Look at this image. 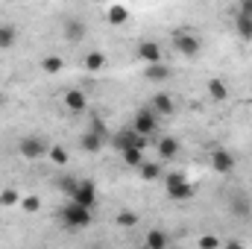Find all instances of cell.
I'll return each instance as SVG.
<instances>
[{
  "label": "cell",
  "instance_id": "obj_1",
  "mask_svg": "<svg viewBox=\"0 0 252 249\" xmlns=\"http://www.w3.org/2000/svg\"><path fill=\"white\" fill-rule=\"evenodd\" d=\"M91 220H94V211L85 208V205H79L76 199L64 202L62 208H59V223H62V229H67V232H82V229L91 226Z\"/></svg>",
  "mask_w": 252,
  "mask_h": 249
},
{
  "label": "cell",
  "instance_id": "obj_2",
  "mask_svg": "<svg viewBox=\"0 0 252 249\" xmlns=\"http://www.w3.org/2000/svg\"><path fill=\"white\" fill-rule=\"evenodd\" d=\"M164 187H167V196H170L173 202H188V199L196 196V187L188 182L185 173H170V176H164Z\"/></svg>",
  "mask_w": 252,
  "mask_h": 249
},
{
  "label": "cell",
  "instance_id": "obj_3",
  "mask_svg": "<svg viewBox=\"0 0 252 249\" xmlns=\"http://www.w3.org/2000/svg\"><path fill=\"white\" fill-rule=\"evenodd\" d=\"M47 141L41 138V135H24L21 141H18V153H21V158H27V161H38V158H44L47 156Z\"/></svg>",
  "mask_w": 252,
  "mask_h": 249
},
{
  "label": "cell",
  "instance_id": "obj_4",
  "mask_svg": "<svg viewBox=\"0 0 252 249\" xmlns=\"http://www.w3.org/2000/svg\"><path fill=\"white\" fill-rule=\"evenodd\" d=\"M132 129H135L138 135H144V138H153V135L158 132V115H156L150 106L138 109V115H135V121H132Z\"/></svg>",
  "mask_w": 252,
  "mask_h": 249
},
{
  "label": "cell",
  "instance_id": "obj_5",
  "mask_svg": "<svg viewBox=\"0 0 252 249\" xmlns=\"http://www.w3.org/2000/svg\"><path fill=\"white\" fill-rule=\"evenodd\" d=\"M173 47L185 56V59H196L199 53H202V41L193 35V32H173Z\"/></svg>",
  "mask_w": 252,
  "mask_h": 249
},
{
  "label": "cell",
  "instance_id": "obj_6",
  "mask_svg": "<svg viewBox=\"0 0 252 249\" xmlns=\"http://www.w3.org/2000/svg\"><path fill=\"white\" fill-rule=\"evenodd\" d=\"M70 199H76L79 205H85V208H97V199H100V193H97V185L91 182V179H79V185L73 190V196Z\"/></svg>",
  "mask_w": 252,
  "mask_h": 249
},
{
  "label": "cell",
  "instance_id": "obj_7",
  "mask_svg": "<svg viewBox=\"0 0 252 249\" xmlns=\"http://www.w3.org/2000/svg\"><path fill=\"white\" fill-rule=\"evenodd\" d=\"M112 147L121 153V150H126V147H144L147 150V138L144 135H138L135 129H121V132H115L112 135Z\"/></svg>",
  "mask_w": 252,
  "mask_h": 249
},
{
  "label": "cell",
  "instance_id": "obj_8",
  "mask_svg": "<svg viewBox=\"0 0 252 249\" xmlns=\"http://www.w3.org/2000/svg\"><path fill=\"white\" fill-rule=\"evenodd\" d=\"M150 109L158 115V118H173L176 115V100L170 97V94H164V91H158L153 100H150Z\"/></svg>",
  "mask_w": 252,
  "mask_h": 249
},
{
  "label": "cell",
  "instance_id": "obj_9",
  "mask_svg": "<svg viewBox=\"0 0 252 249\" xmlns=\"http://www.w3.org/2000/svg\"><path fill=\"white\" fill-rule=\"evenodd\" d=\"M85 35H88V27H85L79 18H67V21H64V41L79 44V41H85Z\"/></svg>",
  "mask_w": 252,
  "mask_h": 249
},
{
  "label": "cell",
  "instance_id": "obj_10",
  "mask_svg": "<svg viewBox=\"0 0 252 249\" xmlns=\"http://www.w3.org/2000/svg\"><path fill=\"white\" fill-rule=\"evenodd\" d=\"M211 167H214V173H232L235 170V156L229 153V150H214L211 153Z\"/></svg>",
  "mask_w": 252,
  "mask_h": 249
},
{
  "label": "cell",
  "instance_id": "obj_11",
  "mask_svg": "<svg viewBox=\"0 0 252 249\" xmlns=\"http://www.w3.org/2000/svg\"><path fill=\"white\" fill-rule=\"evenodd\" d=\"M64 109H67V112H73V115H79V112H85V109H88V97H85L79 88H70V91L64 94Z\"/></svg>",
  "mask_w": 252,
  "mask_h": 249
},
{
  "label": "cell",
  "instance_id": "obj_12",
  "mask_svg": "<svg viewBox=\"0 0 252 249\" xmlns=\"http://www.w3.org/2000/svg\"><path fill=\"white\" fill-rule=\"evenodd\" d=\"M144 76H147L150 82H167V79H173V70L164 62H153V64L144 67Z\"/></svg>",
  "mask_w": 252,
  "mask_h": 249
},
{
  "label": "cell",
  "instance_id": "obj_13",
  "mask_svg": "<svg viewBox=\"0 0 252 249\" xmlns=\"http://www.w3.org/2000/svg\"><path fill=\"white\" fill-rule=\"evenodd\" d=\"M138 59L144 64L161 62V47H158L156 41H141V44H138Z\"/></svg>",
  "mask_w": 252,
  "mask_h": 249
},
{
  "label": "cell",
  "instance_id": "obj_14",
  "mask_svg": "<svg viewBox=\"0 0 252 249\" xmlns=\"http://www.w3.org/2000/svg\"><path fill=\"white\" fill-rule=\"evenodd\" d=\"M103 144H106V138H103V135H97V132H91V129H85V132L79 135V147H82L85 153H100V150H103Z\"/></svg>",
  "mask_w": 252,
  "mask_h": 249
},
{
  "label": "cell",
  "instance_id": "obj_15",
  "mask_svg": "<svg viewBox=\"0 0 252 249\" xmlns=\"http://www.w3.org/2000/svg\"><path fill=\"white\" fill-rule=\"evenodd\" d=\"M156 150H158V156H161L164 161H173V158H176V153H179V141H176L173 135H164V138H158Z\"/></svg>",
  "mask_w": 252,
  "mask_h": 249
},
{
  "label": "cell",
  "instance_id": "obj_16",
  "mask_svg": "<svg viewBox=\"0 0 252 249\" xmlns=\"http://www.w3.org/2000/svg\"><path fill=\"white\" fill-rule=\"evenodd\" d=\"M82 67H85L88 73H100V70L106 67V53H103V50H91V53H85Z\"/></svg>",
  "mask_w": 252,
  "mask_h": 249
},
{
  "label": "cell",
  "instance_id": "obj_17",
  "mask_svg": "<svg viewBox=\"0 0 252 249\" xmlns=\"http://www.w3.org/2000/svg\"><path fill=\"white\" fill-rule=\"evenodd\" d=\"M235 32H238L244 41H252V15H244V12L235 15Z\"/></svg>",
  "mask_w": 252,
  "mask_h": 249
},
{
  "label": "cell",
  "instance_id": "obj_18",
  "mask_svg": "<svg viewBox=\"0 0 252 249\" xmlns=\"http://www.w3.org/2000/svg\"><path fill=\"white\" fill-rule=\"evenodd\" d=\"M138 173H141V179L144 182H156V179H161V164L158 161H141V167H138Z\"/></svg>",
  "mask_w": 252,
  "mask_h": 249
},
{
  "label": "cell",
  "instance_id": "obj_19",
  "mask_svg": "<svg viewBox=\"0 0 252 249\" xmlns=\"http://www.w3.org/2000/svg\"><path fill=\"white\" fill-rule=\"evenodd\" d=\"M106 18H109V24H112V27H124L126 21H129V9H126L124 3H115V6H109Z\"/></svg>",
  "mask_w": 252,
  "mask_h": 249
},
{
  "label": "cell",
  "instance_id": "obj_20",
  "mask_svg": "<svg viewBox=\"0 0 252 249\" xmlns=\"http://www.w3.org/2000/svg\"><path fill=\"white\" fill-rule=\"evenodd\" d=\"M121 156H124V164H129V167H141V161L147 158L144 147H126V150H121Z\"/></svg>",
  "mask_w": 252,
  "mask_h": 249
},
{
  "label": "cell",
  "instance_id": "obj_21",
  "mask_svg": "<svg viewBox=\"0 0 252 249\" xmlns=\"http://www.w3.org/2000/svg\"><path fill=\"white\" fill-rule=\"evenodd\" d=\"M208 97L217 100V103H223V100L229 97V85H226L223 79H208Z\"/></svg>",
  "mask_w": 252,
  "mask_h": 249
},
{
  "label": "cell",
  "instance_id": "obj_22",
  "mask_svg": "<svg viewBox=\"0 0 252 249\" xmlns=\"http://www.w3.org/2000/svg\"><path fill=\"white\" fill-rule=\"evenodd\" d=\"M144 244H147L150 249H167L170 238H167L164 232H158V229H150V232H147V238H144Z\"/></svg>",
  "mask_w": 252,
  "mask_h": 249
},
{
  "label": "cell",
  "instance_id": "obj_23",
  "mask_svg": "<svg viewBox=\"0 0 252 249\" xmlns=\"http://www.w3.org/2000/svg\"><path fill=\"white\" fill-rule=\"evenodd\" d=\"M15 41H18V30L12 24H0V50L15 47Z\"/></svg>",
  "mask_w": 252,
  "mask_h": 249
},
{
  "label": "cell",
  "instance_id": "obj_24",
  "mask_svg": "<svg viewBox=\"0 0 252 249\" xmlns=\"http://www.w3.org/2000/svg\"><path fill=\"white\" fill-rule=\"evenodd\" d=\"M229 208H232V214H235V217H250V199H247V196H241V193H235V196H232V202H229Z\"/></svg>",
  "mask_w": 252,
  "mask_h": 249
},
{
  "label": "cell",
  "instance_id": "obj_25",
  "mask_svg": "<svg viewBox=\"0 0 252 249\" xmlns=\"http://www.w3.org/2000/svg\"><path fill=\"white\" fill-rule=\"evenodd\" d=\"M47 158H50L53 164H59V167L70 161V156H67V150H64V147H59V144H53V147L47 150Z\"/></svg>",
  "mask_w": 252,
  "mask_h": 249
},
{
  "label": "cell",
  "instance_id": "obj_26",
  "mask_svg": "<svg viewBox=\"0 0 252 249\" xmlns=\"http://www.w3.org/2000/svg\"><path fill=\"white\" fill-rule=\"evenodd\" d=\"M62 67H64L62 56H44V59H41V70H44V73H59Z\"/></svg>",
  "mask_w": 252,
  "mask_h": 249
},
{
  "label": "cell",
  "instance_id": "obj_27",
  "mask_svg": "<svg viewBox=\"0 0 252 249\" xmlns=\"http://www.w3.org/2000/svg\"><path fill=\"white\" fill-rule=\"evenodd\" d=\"M21 202V193L18 190H0V208H12V205H18Z\"/></svg>",
  "mask_w": 252,
  "mask_h": 249
},
{
  "label": "cell",
  "instance_id": "obj_28",
  "mask_svg": "<svg viewBox=\"0 0 252 249\" xmlns=\"http://www.w3.org/2000/svg\"><path fill=\"white\" fill-rule=\"evenodd\" d=\"M76 185H79V179H76V176H62V179H59V190H62V193L67 196V199L73 196Z\"/></svg>",
  "mask_w": 252,
  "mask_h": 249
},
{
  "label": "cell",
  "instance_id": "obj_29",
  "mask_svg": "<svg viewBox=\"0 0 252 249\" xmlns=\"http://www.w3.org/2000/svg\"><path fill=\"white\" fill-rule=\"evenodd\" d=\"M88 129H91V132H97V135H103V138H109V126H106V121H103L100 115H91Z\"/></svg>",
  "mask_w": 252,
  "mask_h": 249
},
{
  "label": "cell",
  "instance_id": "obj_30",
  "mask_svg": "<svg viewBox=\"0 0 252 249\" xmlns=\"http://www.w3.org/2000/svg\"><path fill=\"white\" fill-rule=\"evenodd\" d=\"M115 223H118V226H138V214H135V211H118Z\"/></svg>",
  "mask_w": 252,
  "mask_h": 249
},
{
  "label": "cell",
  "instance_id": "obj_31",
  "mask_svg": "<svg viewBox=\"0 0 252 249\" xmlns=\"http://www.w3.org/2000/svg\"><path fill=\"white\" fill-rule=\"evenodd\" d=\"M24 211H38L41 208V199L35 196V193H30V196H21V202H18Z\"/></svg>",
  "mask_w": 252,
  "mask_h": 249
},
{
  "label": "cell",
  "instance_id": "obj_32",
  "mask_svg": "<svg viewBox=\"0 0 252 249\" xmlns=\"http://www.w3.org/2000/svg\"><path fill=\"white\" fill-rule=\"evenodd\" d=\"M196 247H199V249H217V247H223V241H220V238H214V235H205V238H199V241H196Z\"/></svg>",
  "mask_w": 252,
  "mask_h": 249
},
{
  "label": "cell",
  "instance_id": "obj_33",
  "mask_svg": "<svg viewBox=\"0 0 252 249\" xmlns=\"http://www.w3.org/2000/svg\"><path fill=\"white\" fill-rule=\"evenodd\" d=\"M241 12L244 15H252V0H241Z\"/></svg>",
  "mask_w": 252,
  "mask_h": 249
},
{
  "label": "cell",
  "instance_id": "obj_34",
  "mask_svg": "<svg viewBox=\"0 0 252 249\" xmlns=\"http://www.w3.org/2000/svg\"><path fill=\"white\" fill-rule=\"evenodd\" d=\"M3 103H6V94H3V91H0V106H3Z\"/></svg>",
  "mask_w": 252,
  "mask_h": 249
}]
</instances>
